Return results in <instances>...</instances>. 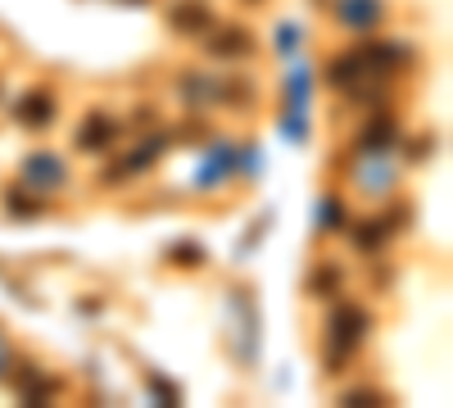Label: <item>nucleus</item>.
<instances>
[{"instance_id": "f257e3e1", "label": "nucleus", "mask_w": 453, "mask_h": 408, "mask_svg": "<svg viewBox=\"0 0 453 408\" xmlns=\"http://www.w3.org/2000/svg\"><path fill=\"white\" fill-rule=\"evenodd\" d=\"M372 331V313L363 304H335L331 318H326V345H331V358H326V373H345V358H354Z\"/></svg>"}, {"instance_id": "f03ea898", "label": "nucleus", "mask_w": 453, "mask_h": 408, "mask_svg": "<svg viewBox=\"0 0 453 408\" xmlns=\"http://www.w3.org/2000/svg\"><path fill=\"white\" fill-rule=\"evenodd\" d=\"M23 187H27V191H64V187H68L64 159L50 155V150L27 155V159H23Z\"/></svg>"}, {"instance_id": "7ed1b4c3", "label": "nucleus", "mask_w": 453, "mask_h": 408, "mask_svg": "<svg viewBox=\"0 0 453 408\" xmlns=\"http://www.w3.org/2000/svg\"><path fill=\"white\" fill-rule=\"evenodd\" d=\"M113 141H119V123H113L104 109L82 114L78 132H73V145H78L82 155H104V150H113Z\"/></svg>"}, {"instance_id": "20e7f679", "label": "nucleus", "mask_w": 453, "mask_h": 408, "mask_svg": "<svg viewBox=\"0 0 453 408\" xmlns=\"http://www.w3.org/2000/svg\"><path fill=\"white\" fill-rule=\"evenodd\" d=\"M204 36H209L204 50H209L213 59H245V55H254V32L241 27V23H218V27H209Z\"/></svg>"}, {"instance_id": "39448f33", "label": "nucleus", "mask_w": 453, "mask_h": 408, "mask_svg": "<svg viewBox=\"0 0 453 408\" xmlns=\"http://www.w3.org/2000/svg\"><path fill=\"white\" fill-rule=\"evenodd\" d=\"M168 27L181 32V36H204V32L213 27V10L204 5V0H173Z\"/></svg>"}, {"instance_id": "423d86ee", "label": "nucleus", "mask_w": 453, "mask_h": 408, "mask_svg": "<svg viewBox=\"0 0 453 408\" xmlns=\"http://www.w3.org/2000/svg\"><path fill=\"white\" fill-rule=\"evenodd\" d=\"M326 82L340 87V91H354V87H363V82H386V78H372L367 64H363V55H358V50H345V55H335V59L326 64Z\"/></svg>"}, {"instance_id": "0eeeda50", "label": "nucleus", "mask_w": 453, "mask_h": 408, "mask_svg": "<svg viewBox=\"0 0 453 408\" xmlns=\"http://www.w3.org/2000/svg\"><path fill=\"white\" fill-rule=\"evenodd\" d=\"M14 123H19V127H50V123H55V96H50V91H27V96H19Z\"/></svg>"}, {"instance_id": "6e6552de", "label": "nucleus", "mask_w": 453, "mask_h": 408, "mask_svg": "<svg viewBox=\"0 0 453 408\" xmlns=\"http://www.w3.org/2000/svg\"><path fill=\"white\" fill-rule=\"evenodd\" d=\"M331 14H335L340 23H345V27H354V32H367V27L381 23L386 5H381V0H335Z\"/></svg>"}, {"instance_id": "1a4fd4ad", "label": "nucleus", "mask_w": 453, "mask_h": 408, "mask_svg": "<svg viewBox=\"0 0 453 408\" xmlns=\"http://www.w3.org/2000/svg\"><path fill=\"white\" fill-rule=\"evenodd\" d=\"M395 141H399L395 119H390V114H376V119L363 127V136H358V150H363V155H386Z\"/></svg>"}, {"instance_id": "9d476101", "label": "nucleus", "mask_w": 453, "mask_h": 408, "mask_svg": "<svg viewBox=\"0 0 453 408\" xmlns=\"http://www.w3.org/2000/svg\"><path fill=\"white\" fill-rule=\"evenodd\" d=\"M340 281H345V277H340V268H335V264H322V268H313V277H309V295H313V300H335Z\"/></svg>"}, {"instance_id": "9b49d317", "label": "nucleus", "mask_w": 453, "mask_h": 408, "mask_svg": "<svg viewBox=\"0 0 453 408\" xmlns=\"http://www.w3.org/2000/svg\"><path fill=\"white\" fill-rule=\"evenodd\" d=\"M386 241H390V227H386L381 218H363V227L354 232V245H358L363 254H376Z\"/></svg>"}, {"instance_id": "f8f14e48", "label": "nucleus", "mask_w": 453, "mask_h": 408, "mask_svg": "<svg viewBox=\"0 0 453 408\" xmlns=\"http://www.w3.org/2000/svg\"><path fill=\"white\" fill-rule=\"evenodd\" d=\"M168 264H177V268H200V264H204V245H196V241L173 245V250H168Z\"/></svg>"}, {"instance_id": "ddd939ff", "label": "nucleus", "mask_w": 453, "mask_h": 408, "mask_svg": "<svg viewBox=\"0 0 453 408\" xmlns=\"http://www.w3.org/2000/svg\"><path fill=\"white\" fill-rule=\"evenodd\" d=\"M5 209H10L14 218H27V213H42V200H27L19 187H10V191H5Z\"/></svg>"}, {"instance_id": "4468645a", "label": "nucleus", "mask_w": 453, "mask_h": 408, "mask_svg": "<svg viewBox=\"0 0 453 408\" xmlns=\"http://www.w3.org/2000/svg\"><path fill=\"white\" fill-rule=\"evenodd\" d=\"M345 404H386V395L381 390H349Z\"/></svg>"}, {"instance_id": "2eb2a0df", "label": "nucleus", "mask_w": 453, "mask_h": 408, "mask_svg": "<svg viewBox=\"0 0 453 408\" xmlns=\"http://www.w3.org/2000/svg\"><path fill=\"white\" fill-rule=\"evenodd\" d=\"M5 363H10V345H5V336H0V377H5Z\"/></svg>"}, {"instance_id": "dca6fc26", "label": "nucleus", "mask_w": 453, "mask_h": 408, "mask_svg": "<svg viewBox=\"0 0 453 408\" xmlns=\"http://www.w3.org/2000/svg\"><path fill=\"white\" fill-rule=\"evenodd\" d=\"M132 5H145V0H132Z\"/></svg>"}]
</instances>
